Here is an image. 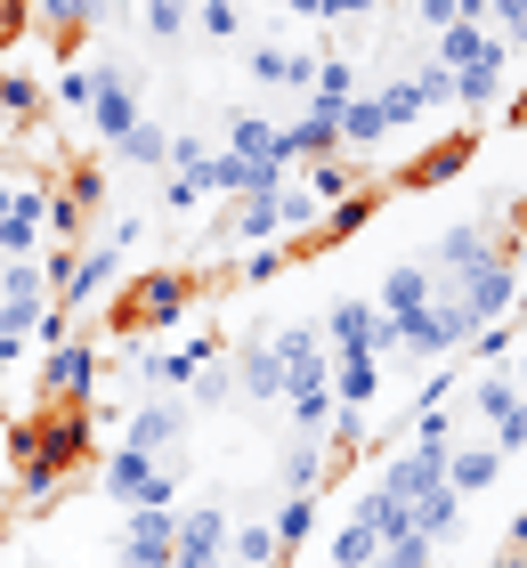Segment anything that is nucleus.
Listing matches in <instances>:
<instances>
[{
	"label": "nucleus",
	"mask_w": 527,
	"mask_h": 568,
	"mask_svg": "<svg viewBox=\"0 0 527 568\" xmlns=\"http://www.w3.org/2000/svg\"><path fill=\"white\" fill-rule=\"evenodd\" d=\"M195 293H203V276H195V268H139L114 301H105V317L122 325V342H146V333L188 325Z\"/></svg>",
	"instance_id": "nucleus-1"
},
{
	"label": "nucleus",
	"mask_w": 527,
	"mask_h": 568,
	"mask_svg": "<svg viewBox=\"0 0 527 568\" xmlns=\"http://www.w3.org/2000/svg\"><path fill=\"white\" fill-rule=\"evenodd\" d=\"M179 479H188V455H130V447L98 455V496L114 511H171Z\"/></svg>",
	"instance_id": "nucleus-2"
},
{
	"label": "nucleus",
	"mask_w": 527,
	"mask_h": 568,
	"mask_svg": "<svg viewBox=\"0 0 527 568\" xmlns=\"http://www.w3.org/2000/svg\"><path fill=\"white\" fill-rule=\"evenodd\" d=\"M98 382H105V357L90 333H73L58 308L41 325V406H98Z\"/></svg>",
	"instance_id": "nucleus-3"
},
{
	"label": "nucleus",
	"mask_w": 527,
	"mask_h": 568,
	"mask_svg": "<svg viewBox=\"0 0 527 568\" xmlns=\"http://www.w3.org/2000/svg\"><path fill=\"white\" fill-rule=\"evenodd\" d=\"M188 430H195V406H188V398L146 390V398H130L114 447H130V455H188Z\"/></svg>",
	"instance_id": "nucleus-4"
},
{
	"label": "nucleus",
	"mask_w": 527,
	"mask_h": 568,
	"mask_svg": "<svg viewBox=\"0 0 527 568\" xmlns=\"http://www.w3.org/2000/svg\"><path fill=\"white\" fill-rule=\"evenodd\" d=\"M316 333H325V357H382L389 366V325H382V308L365 293H341Z\"/></svg>",
	"instance_id": "nucleus-5"
},
{
	"label": "nucleus",
	"mask_w": 527,
	"mask_h": 568,
	"mask_svg": "<svg viewBox=\"0 0 527 568\" xmlns=\"http://www.w3.org/2000/svg\"><path fill=\"white\" fill-rule=\"evenodd\" d=\"M146 122V106H139V73L130 65H90V131L114 146V139H130Z\"/></svg>",
	"instance_id": "nucleus-6"
},
{
	"label": "nucleus",
	"mask_w": 527,
	"mask_h": 568,
	"mask_svg": "<svg viewBox=\"0 0 527 568\" xmlns=\"http://www.w3.org/2000/svg\"><path fill=\"white\" fill-rule=\"evenodd\" d=\"M171 560H179V504L171 511H122L114 568H171Z\"/></svg>",
	"instance_id": "nucleus-7"
},
{
	"label": "nucleus",
	"mask_w": 527,
	"mask_h": 568,
	"mask_svg": "<svg viewBox=\"0 0 527 568\" xmlns=\"http://www.w3.org/2000/svg\"><path fill=\"white\" fill-rule=\"evenodd\" d=\"M49 252V179H17L9 220H0V261H33Z\"/></svg>",
	"instance_id": "nucleus-8"
},
{
	"label": "nucleus",
	"mask_w": 527,
	"mask_h": 568,
	"mask_svg": "<svg viewBox=\"0 0 527 568\" xmlns=\"http://www.w3.org/2000/svg\"><path fill=\"white\" fill-rule=\"evenodd\" d=\"M244 73H252L260 90H308V82H316V49L276 41V33H252V41H244Z\"/></svg>",
	"instance_id": "nucleus-9"
},
{
	"label": "nucleus",
	"mask_w": 527,
	"mask_h": 568,
	"mask_svg": "<svg viewBox=\"0 0 527 568\" xmlns=\"http://www.w3.org/2000/svg\"><path fill=\"white\" fill-rule=\"evenodd\" d=\"M227 374H235V398H252V406H276L284 398V366H276L268 325L244 333V342H227Z\"/></svg>",
	"instance_id": "nucleus-10"
},
{
	"label": "nucleus",
	"mask_w": 527,
	"mask_h": 568,
	"mask_svg": "<svg viewBox=\"0 0 527 568\" xmlns=\"http://www.w3.org/2000/svg\"><path fill=\"white\" fill-rule=\"evenodd\" d=\"M374 487H382L389 504H406V511H414L422 496H438V487H446V455H438V447H406V455H389V463H382V479H374Z\"/></svg>",
	"instance_id": "nucleus-11"
},
{
	"label": "nucleus",
	"mask_w": 527,
	"mask_h": 568,
	"mask_svg": "<svg viewBox=\"0 0 527 568\" xmlns=\"http://www.w3.org/2000/svg\"><path fill=\"white\" fill-rule=\"evenodd\" d=\"M179 568H227V511L220 504L179 511Z\"/></svg>",
	"instance_id": "nucleus-12"
},
{
	"label": "nucleus",
	"mask_w": 527,
	"mask_h": 568,
	"mask_svg": "<svg viewBox=\"0 0 527 568\" xmlns=\"http://www.w3.org/2000/svg\"><path fill=\"white\" fill-rule=\"evenodd\" d=\"M382 390H389V366H382V357H333V406H341V415H374V406H382Z\"/></svg>",
	"instance_id": "nucleus-13"
},
{
	"label": "nucleus",
	"mask_w": 527,
	"mask_h": 568,
	"mask_svg": "<svg viewBox=\"0 0 527 568\" xmlns=\"http://www.w3.org/2000/svg\"><path fill=\"white\" fill-rule=\"evenodd\" d=\"M41 114H49V82H41V73H24V65H0V122H9L17 139H33Z\"/></svg>",
	"instance_id": "nucleus-14"
},
{
	"label": "nucleus",
	"mask_w": 527,
	"mask_h": 568,
	"mask_svg": "<svg viewBox=\"0 0 527 568\" xmlns=\"http://www.w3.org/2000/svg\"><path fill=\"white\" fill-rule=\"evenodd\" d=\"M430 301H438V276L422 268V261H398V268H382V293H374L382 325H398V317H414V308H430Z\"/></svg>",
	"instance_id": "nucleus-15"
},
{
	"label": "nucleus",
	"mask_w": 527,
	"mask_h": 568,
	"mask_svg": "<svg viewBox=\"0 0 527 568\" xmlns=\"http://www.w3.org/2000/svg\"><path fill=\"white\" fill-rule=\"evenodd\" d=\"M325 463H333V438H293L276 463V487L284 496H325Z\"/></svg>",
	"instance_id": "nucleus-16"
},
{
	"label": "nucleus",
	"mask_w": 527,
	"mask_h": 568,
	"mask_svg": "<svg viewBox=\"0 0 527 568\" xmlns=\"http://www.w3.org/2000/svg\"><path fill=\"white\" fill-rule=\"evenodd\" d=\"M504 479V455L487 447V438H470V447H446V487L470 504V496H487V487Z\"/></svg>",
	"instance_id": "nucleus-17"
},
{
	"label": "nucleus",
	"mask_w": 527,
	"mask_h": 568,
	"mask_svg": "<svg viewBox=\"0 0 527 568\" xmlns=\"http://www.w3.org/2000/svg\"><path fill=\"white\" fill-rule=\"evenodd\" d=\"M105 163H114V171H154V179H163V171H171V131H163V122H139L130 139L105 146Z\"/></svg>",
	"instance_id": "nucleus-18"
},
{
	"label": "nucleus",
	"mask_w": 527,
	"mask_h": 568,
	"mask_svg": "<svg viewBox=\"0 0 527 568\" xmlns=\"http://www.w3.org/2000/svg\"><path fill=\"white\" fill-rule=\"evenodd\" d=\"M504 82H511V49H495V58H479L470 73H455V106H470V114L504 106Z\"/></svg>",
	"instance_id": "nucleus-19"
},
{
	"label": "nucleus",
	"mask_w": 527,
	"mask_h": 568,
	"mask_svg": "<svg viewBox=\"0 0 527 568\" xmlns=\"http://www.w3.org/2000/svg\"><path fill=\"white\" fill-rule=\"evenodd\" d=\"M470 154H479V139H438V146H422L414 163L398 171V187H438V179H455Z\"/></svg>",
	"instance_id": "nucleus-20"
},
{
	"label": "nucleus",
	"mask_w": 527,
	"mask_h": 568,
	"mask_svg": "<svg viewBox=\"0 0 527 568\" xmlns=\"http://www.w3.org/2000/svg\"><path fill=\"white\" fill-rule=\"evenodd\" d=\"M227 568H284V545L268 520H227Z\"/></svg>",
	"instance_id": "nucleus-21"
},
{
	"label": "nucleus",
	"mask_w": 527,
	"mask_h": 568,
	"mask_svg": "<svg viewBox=\"0 0 527 568\" xmlns=\"http://www.w3.org/2000/svg\"><path fill=\"white\" fill-rule=\"evenodd\" d=\"M293 179H301V187H308L316 203H341V195H357V187H365L357 154H325V163H301Z\"/></svg>",
	"instance_id": "nucleus-22"
},
{
	"label": "nucleus",
	"mask_w": 527,
	"mask_h": 568,
	"mask_svg": "<svg viewBox=\"0 0 527 568\" xmlns=\"http://www.w3.org/2000/svg\"><path fill=\"white\" fill-rule=\"evenodd\" d=\"M374 212H382V195H374V187L341 195V203H325V220H316V236H308V244H349V236H357V227L374 220Z\"/></svg>",
	"instance_id": "nucleus-23"
},
{
	"label": "nucleus",
	"mask_w": 527,
	"mask_h": 568,
	"mask_svg": "<svg viewBox=\"0 0 527 568\" xmlns=\"http://www.w3.org/2000/svg\"><path fill=\"white\" fill-rule=\"evenodd\" d=\"M195 33L244 49V41H252V9H244V0H195Z\"/></svg>",
	"instance_id": "nucleus-24"
},
{
	"label": "nucleus",
	"mask_w": 527,
	"mask_h": 568,
	"mask_svg": "<svg viewBox=\"0 0 527 568\" xmlns=\"http://www.w3.org/2000/svg\"><path fill=\"white\" fill-rule=\"evenodd\" d=\"M139 33L163 41V49H179V41L195 33V0H139Z\"/></svg>",
	"instance_id": "nucleus-25"
},
{
	"label": "nucleus",
	"mask_w": 527,
	"mask_h": 568,
	"mask_svg": "<svg viewBox=\"0 0 527 568\" xmlns=\"http://www.w3.org/2000/svg\"><path fill=\"white\" fill-rule=\"evenodd\" d=\"M414 536H430L438 552L463 536V496H455V487H438V496H422V504H414Z\"/></svg>",
	"instance_id": "nucleus-26"
},
{
	"label": "nucleus",
	"mask_w": 527,
	"mask_h": 568,
	"mask_svg": "<svg viewBox=\"0 0 527 568\" xmlns=\"http://www.w3.org/2000/svg\"><path fill=\"white\" fill-rule=\"evenodd\" d=\"M365 82H357V65L349 58H316V82H308V106H325V114H341L357 98Z\"/></svg>",
	"instance_id": "nucleus-27"
},
{
	"label": "nucleus",
	"mask_w": 527,
	"mask_h": 568,
	"mask_svg": "<svg viewBox=\"0 0 527 568\" xmlns=\"http://www.w3.org/2000/svg\"><path fill=\"white\" fill-rule=\"evenodd\" d=\"M268 528H276V545H284V560H293L308 536H316V496H284L276 511H268Z\"/></svg>",
	"instance_id": "nucleus-28"
},
{
	"label": "nucleus",
	"mask_w": 527,
	"mask_h": 568,
	"mask_svg": "<svg viewBox=\"0 0 527 568\" xmlns=\"http://www.w3.org/2000/svg\"><path fill=\"white\" fill-rule=\"evenodd\" d=\"M374 552H382V536H374V528H365L357 511H349V520L333 528V552H325V568H374Z\"/></svg>",
	"instance_id": "nucleus-29"
},
{
	"label": "nucleus",
	"mask_w": 527,
	"mask_h": 568,
	"mask_svg": "<svg viewBox=\"0 0 527 568\" xmlns=\"http://www.w3.org/2000/svg\"><path fill=\"white\" fill-rule=\"evenodd\" d=\"M487 447H495V455H504V463H511V455H527V398H511V406H504V415H495V423H487Z\"/></svg>",
	"instance_id": "nucleus-30"
},
{
	"label": "nucleus",
	"mask_w": 527,
	"mask_h": 568,
	"mask_svg": "<svg viewBox=\"0 0 527 568\" xmlns=\"http://www.w3.org/2000/svg\"><path fill=\"white\" fill-rule=\"evenodd\" d=\"M463 349L479 357V366H511V357H519V333H511V317H504V325H479Z\"/></svg>",
	"instance_id": "nucleus-31"
},
{
	"label": "nucleus",
	"mask_w": 527,
	"mask_h": 568,
	"mask_svg": "<svg viewBox=\"0 0 527 568\" xmlns=\"http://www.w3.org/2000/svg\"><path fill=\"white\" fill-rule=\"evenodd\" d=\"M49 106L90 114V65H58V73H49Z\"/></svg>",
	"instance_id": "nucleus-32"
},
{
	"label": "nucleus",
	"mask_w": 527,
	"mask_h": 568,
	"mask_svg": "<svg viewBox=\"0 0 527 568\" xmlns=\"http://www.w3.org/2000/svg\"><path fill=\"white\" fill-rule=\"evenodd\" d=\"M430 560H438L430 536H398V545H382V552H374V568H430Z\"/></svg>",
	"instance_id": "nucleus-33"
},
{
	"label": "nucleus",
	"mask_w": 527,
	"mask_h": 568,
	"mask_svg": "<svg viewBox=\"0 0 527 568\" xmlns=\"http://www.w3.org/2000/svg\"><path fill=\"white\" fill-rule=\"evenodd\" d=\"M268 276H284V244H260V252H244V284H268Z\"/></svg>",
	"instance_id": "nucleus-34"
},
{
	"label": "nucleus",
	"mask_w": 527,
	"mask_h": 568,
	"mask_svg": "<svg viewBox=\"0 0 527 568\" xmlns=\"http://www.w3.org/2000/svg\"><path fill=\"white\" fill-rule=\"evenodd\" d=\"M504 552H511V560H527V511H511V528H504Z\"/></svg>",
	"instance_id": "nucleus-35"
},
{
	"label": "nucleus",
	"mask_w": 527,
	"mask_h": 568,
	"mask_svg": "<svg viewBox=\"0 0 527 568\" xmlns=\"http://www.w3.org/2000/svg\"><path fill=\"white\" fill-rule=\"evenodd\" d=\"M284 17H325V0H276Z\"/></svg>",
	"instance_id": "nucleus-36"
},
{
	"label": "nucleus",
	"mask_w": 527,
	"mask_h": 568,
	"mask_svg": "<svg viewBox=\"0 0 527 568\" xmlns=\"http://www.w3.org/2000/svg\"><path fill=\"white\" fill-rule=\"evenodd\" d=\"M511 268H519V284H527V220H519V236H511Z\"/></svg>",
	"instance_id": "nucleus-37"
},
{
	"label": "nucleus",
	"mask_w": 527,
	"mask_h": 568,
	"mask_svg": "<svg viewBox=\"0 0 527 568\" xmlns=\"http://www.w3.org/2000/svg\"><path fill=\"white\" fill-rule=\"evenodd\" d=\"M511 131H527V90L511 98Z\"/></svg>",
	"instance_id": "nucleus-38"
},
{
	"label": "nucleus",
	"mask_w": 527,
	"mask_h": 568,
	"mask_svg": "<svg viewBox=\"0 0 527 568\" xmlns=\"http://www.w3.org/2000/svg\"><path fill=\"white\" fill-rule=\"evenodd\" d=\"M511 382H519V398H527V349H519V357H511Z\"/></svg>",
	"instance_id": "nucleus-39"
},
{
	"label": "nucleus",
	"mask_w": 527,
	"mask_h": 568,
	"mask_svg": "<svg viewBox=\"0 0 527 568\" xmlns=\"http://www.w3.org/2000/svg\"><path fill=\"white\" fill-rule=\"evenodd\" d=\"M487 568H527V560H511V552H495V560H487Z\"/></svg>",
	"instance_id": "nucleus-40"
},
{
	"label": "nucleus",
	"mask_w": 527,
	"mask_h": 568,
	"mask_svg": "<svg viewBox=\"0 0 527 568\" xmlns=\"http://www.w3.org/2000/svg\"><path fill=\"white\" fill-rule=\"evenodd\" d=\"M9 187H17V179H0V220H9Z\"/></svg>",
	"instance_id": "nucleus-41"
},
{
	"label": "nucleus",
	"mask_w": 527,
	"mask_h": 568,
	"mask_svg": "<svg viewBox=\"0 0 527 568\" xmlns=\"http://www.w3.org/2000/svg\"><path fill=\"white\" fill-rule=\"evenodd\" d=\"M33 568H58V560H33Z\"/></svg>",
	"instance_id": "nucleus-42"
},
{
	"label": "nucleus",
	"mask_w": 527,
	"mask_h": 568,
	"mask_svg": "<svg viewBox=\"0 0 527 568\" xmlns=\"http://www.w3.org/2000/svg\"><path fill=\"white\" fill-rule=\"evenodd\" d=\"M0 568H9V560H0Z\"/></svg>",
	"instance_id": "nucleus-43"
}]
</instances>
